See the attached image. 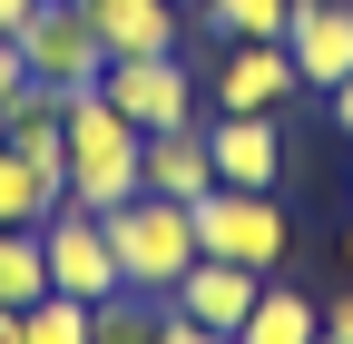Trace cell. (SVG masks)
Here are the masks:
<instances>
[{"label": "cell", "instance_id": "ac0fdd59", "mask_svg": "<svg viewBox=\"0 0 353 344\" xmlns=\"http://www.w3.org/2000/svg\"><path fill=\"white\" fill-rule=\"evenodd\" d=\"M20 344H88V305L79 295H39L20 315Z\"/></svg>", "mask_w": 353, "mask_h": 344}, {"label": "cell", "instance_id": "8992f818", "mask_svg": "<svg viewBox=\"0 0 353 344\" xmlns=\"http://www.w3.org/2000/svg\"><path fill=\"white\" fill-rule=\"evenodd\" d=\"M39 246H50V295H79V305H99V295H118V256H108V227L88 217V207H50V227H39Z\"/></svg>", "mask_w": 353, "mask_h": 344}, {"label": "cell", "instance_id": "3957f363", "mask_svg": "<svg viewBox=\"0 0 353 344\" xmlns=\"http://www.w3.org/2000/svg\"><path fill=\"white\" fill-rule=\"evenodd\" d=\"M187 217H196V256H226L255 276H285V256H294V217L275 207V187H206V197H187Z\"/></svg>", "mask_w": 353, "mask_h": 344}, {"label": "cell", "instance_id": "9a60e30c", "mask_svg": "<svg viewBox=\"0 0 353 344\" xmlns=\"http://www.w3.org/2000/svg\"><path fill=\"white\" fill-rule=\"evenodd\" d=\"M59 197H69V187H50L20 148H0V227H50V207H59Z\"/></svg>", "mask_w": 353, "mask_h": 344}, {"label": "cell", "instance_id": "d4e9b609", "mask_svg": "<svg viewBox=\"0 0 353 344\" xmlns=\"http://www.w3.org/2000/svg\"><path fill=\"white\" fill-rule=\"evenodd\" d=\"M343 276H353V227H343Z\"/></svg>", "mask_w": 353, "mask_h": 344}, {"label": "cell", "instance_id": "7402d4cb", "mask_svg": "<svg viewBox=\"0 0 353 344\" xmlns=\"http://www.w3.org/2000/svg\"><path fill=\"white\" fill-rule=\"evenodd\" d=\"M324 108H334V128L353 138V79H334V89H324Z\"/></svg>", "mask_w": 353, "mask_h": 344}, {"label": "cell", "instance_id": "6da1fadb", "mask_svg": "<svg viewBox=\"0 0 353 344\" xmlns=\"http://www.w3.org/2000/svg\"><path fill=\"white\" fill-rule=\"evenodd\" d=\"M59 138H69V207L108 217V207H128V197L148 187V178H138V128L108 108V89L59 99Z\"/></svg>", "mask_w": 353, "mask_h": 344}, {"label": "cell", "instance_id": "ffe728a7", "mask_svg": "<svg viewBox=\"0 0 353 344\" xmlns=\"http://www.w3.org/2000/svg\"><path fill=\"white\" fill-rule=\"evenodd\" d=\"M324 334H334V344H353V285H343V295H324Z\"/></svg>", "mask_w": 353, "mask_h": 344}, {"label": "cell", "instance_id": "277c9868", "mask_svg": "<svg viewBox=\"0 0 353 344\" xmlns=\"http://www.w3.org/2000/svg\"><path fill=\"white\" fill-rule=\"evenodd\" d=\"M99 89H108V108H118L128 128H138V138H148V128H196V108H206L196 69L176 59V50H148V59H108V79H99Z\"/></svg>", "mask_w": 353, "mask_h": 344}, {"label": "cell", "instance_id": "e0dca14e", "mask_svg": "<svg viewBox=\"0 0 353 344\" xmlns=\"http://www.w3.org/2000/svg\"><path fill=\"white\" fill-rule=\"evenodd\" d=\"M196 20H206L216 39H285L294 0H196Z\"/></svg>", "mask_w": 353, "mask_h": 344}, {"label": "cell", "instance_id": "5bb4252c", "mask_svg": "<svg viewBox=\"0 0 353 344\" xmlns=\"http://www.w3.org/2000/svg\"><path fill=\"white\" fill-rule=\"evenodd\" d=\"M39 295H50V246H39V227H0V305L30 315Z\"/></svg>", "mask_w": 353, "mask_h": 344}, {"label": "cell", "instance_id": "7a4b0ae2", "mask_svg": "<svg viewBox=\"0 0 353 344\" xmlns=\"http://www.w3.org/2000/svg\"><path fill=\"white\" fill-rule=\"evenodd\" d=\"M108 256H118V285L128 295H157L167 305V285L196 266V217H187V197H157V187H138L128 207H108Z\"/></svg>", "mask_w": 353, "mask_h": 344}, {"label": "cell", "instance_id": "52a82bcc", "mask_svg": "<svg viewBox=\"0 0 353 344\" xmlns=\"http://www.w3.org/2000/svg\"><path fill=\"white\" fill-rule=\"evenodd\" d=\"M285 59H294V89H314V99L334 79H353V0H294Z\"/></svg>", "mask_w": 353, "mask_h": 344}, {"label": "cell", "instance_id": "44dd1931", "mask_svg": "<svg viewBox=\"0 0 353 344\" xmlns=\"http://www.w3.org/2000/svg\"><path fill=\"white\" fill-rule=\"evenodd\" d=\"M20 79H30V59H20V39H0V99L20 89Z\"/></svg>", "mask_w": 353, "mask_h": 344}, {"label": "cell", "instance_id": "2e32d148", "mask_svg": "<svg viewBox=\"0 0 353 344\" xmlns=\"http://www.w3.org/2000/svg\"><path fill=\"white\" fill-rule=\"evenodd\" d=\"M157 325H167V305L157 295H99V305H88V344H157Z\"/></svg>", "mask_w": 353, "mask_h": 344}, {"label": "cell", "instance_id": "4fadbf2b", "mask_svg": "<svg viewBox=\"0 0 353 344\" xmlns=\"http://www.w3.org/2000/svg\"><path fill=\"white\" fill-rule=\"evenodd\" d=\"M236 344H324V305H314L304 285L265 276V285H255V315L236 325Z\"/></svg>", "mask_w": 353, "mask_h": 344}, {"label": "cell", "instance_id": "4316f807", "mask_svg": "<svg viewBox=\"0 0 353 344\" xmlns=\"http://www.w3.org/2000/svg\"><path fill=\"white\" fill-rule=\"evenodd\" d=\"M324 344H334V334H324Z\"/></svg>", "mask_w": 353, "mask_h": 344}, {"label": "cell", "instance_id": "cb8c5ba5", "mask_svg": "<svg viewBox=\"0 0 353 344\" xmlns=\"http://www.w3.org/2000/svg\"><path fill=\"white\" fill-rule=\"evenodd\" d=\"M0 344H20V315H10V305H0Z\"/></svg>", "mask_w": 353, "mask_h": 344}, {"label": "cell", "instance_id": "7c38bea8", "mask_svg": "<svg viewBox=\"0 0 353 344\" xmlns=\"http://www.w3.org/2000/svg\"><path fill=\"white\" fill-rule=\"evenodd\" d=\"M138 178H148L157 197H206V187H216L206 128H148V138H138Z\"/></svg>", "mask_w": 353, "mask_h": 344}, {"label": "cell", "instance_id": "603a6c76", "mask_svg": "<svg viewBox=\"0 0 353 344\" xmlns=\"http://www.w3.org/2000/svg\"><path fill=\"white\" fill-rule=\"evenodd\" d=\"M30 10H39V0H0V39H20V30H30Z\"/></svg>", "mask_w": 353, "mask_h": 344}, {"label": "cell", "instance_id": "484cf974", "mask_svg": "<svg viewBox=\"0 0 353 344\" xmlns=\"http://www.w3.org/2000/svg\"><path fill=\"white\" fill-rule=\"evenodd\" d=\"M176 10H196V0H176Z\"/></svg>", "mask_w": 353, "mask_h": 344}, {"label": "cell", "instance_id": "ba28073f", "mask_svg": "<svg viewBox=\"0 0 353 344\" xmlns=\"http://www.w3.org/2000/svg\"><path fill=\"white\" fill-rule=\"evenodd\" d=\"M285 99H294L285 39H226V59H216V118H255V108H285Z\"/></svg>", "mask_w": 353, "mask_h": 344}, {"label": "cell", "instance_id": "9c48e42d", "mask_svg": "<svg viewBox=\"0 0 353 344\" xmlns=\"http://www.w3.org/2000/svg\"><path fill=\"white\" fill-rule=\"evenodd\" d=\"M255 266H226V256H196L187 276L167 285V315H187V325H216V334H236L245 315H255Z\"/></svg>", "mask_w": 353, "mask_h": 344}, {"label": "cell", "instance_id": "30bf717a", "mask_svg": "<svg viewBox=\"0 0 353 344\" xmlns=\"http://www.w3.org/2000/svg\"><path fill=\"white\" fill-rule=\"evenodd\" d=\"M206 148H216V187H275V178H285V108L216 118Z\"/></svg>", "mask_w": 353, "mask_h": 344}, {"label": "cell", "instance_id": "d6986e66", "mask_svg": "<svg viewBox=\"0 0 353 344\" xmlns=\"http://www.w3.org/2000/svg\"><path fill=\"white\" fill-rule=\"evenodd\" d=\"M157 344H236V334H216V325H187V315H167Z\"/></svg>", "mask_w": 353, "mask_h": 344}, {"label": "cell", "instance_id": "8fae6325", "mask_svg": "<svg viewBox=\"0 0 353 344\" xmlns=\"http://www.w3.org/2000/svg\"><path fill=\"white\" fill-rule=\"evenodd\" d=\"M88 30L108 39V59H148V50H187V10L176 0H79Z\"/></svg>", "mask_w": 353, "mask_h": 344}, {"label": "cell", "instance_id": "5b68a950", "mask_svg": "<svg viewBox=\"0 0 353 344\" xmlns=\"http://www.w3.org/2000/svg\"><path fill=\"white\" fill-rule=\"evenodd\" d=\"M20 59H30V79H50L59 99H79V89H99V79H108V39L88 30L79 0H39L30 30H20Z\"/></svg>", "mask_w": 353, "mask_h": 344}]
</instances>
